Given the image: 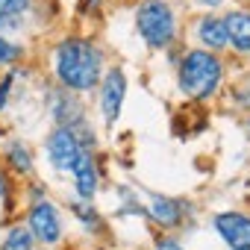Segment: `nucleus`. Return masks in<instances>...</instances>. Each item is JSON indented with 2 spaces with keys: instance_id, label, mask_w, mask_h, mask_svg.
Instances as JSON below:
<instances>
[{
  "instance_id": "412c9836",
  "label": "nucleus",
  "mask_w": 250,
  "mask_h": 250,
  "mask_svg": "<svg viewBox=\"0 0 250 250\" xmlns=\"http://www.w3.org/2000/svg\"><path fill=\"white\" fill-rule=\"evenodd\" d=\"M197 3H203V6H218L221 0H197Z\"/></svg>"
},
{
  "instance_id": "aec40b11",
  "label": "nucleus",
  "mask_w": 250,
  "mask_h": 250,
  "mask_svg": "<svg viewBox=\"0 0 250 250\" xmlns=\"http://www.w3.org/2000/svg\"><path fill=\"white\" fill-rule=\"evenodd\" d=\"M3 194H6V177L0 174V197H3Z\"/></svg>"
},
{
  "instance_id": "f03ea898",
  "label": "nucleus",
  "mask_w": 250,
  "mask_h": 250,
  "mask_svg": "<svg viewBox=\"0 0 250 250\" xmlns=\"http://www.w3.org/2000/svg\"><path fill=\"white\" fill-rule=\"evenodd\" d=\"M221 74H224V65L212 50H191L180 62V88H183V94L203 100V97L215 94Z\"/></svg>"
},
{
  "instance_id": "a211bd4d",
  "label": "nucleus",
  "mask_w": 250,
  "mask_h": 250,
  "mask_svg": "<svg viewBox=\"0 0 250 250\" xmlns=\"http://www.w3.org/2000/svg\"><path fill=\"white\" fill-rule=\"evenodd\" d=\"M156 250H183V247H180L174 238H159V241H156Z\"/></svg>"
},
{
  "instance_id": "f3484780",
  "label": "nucleus",
  "mask_w": 250,
  "mask_h": 250,
  "mask_svg": "<svg viewBox=\"0 0 250 250\" xmlns=\"http://www.w3.org/2000/svg\"><path fill=\"white\" fill-rule=\"evenodd\" d=\"M9 85H12V74L3 77V83H0V109L6 106V97H9Z\"/></svg>"
},
{
  "instance_id": "dca6fc26",
  "label": "nucleus",
  "mask_w": 250,
  "mask_h": 250,
  "mask_svg": "<svg viewBox=\"0 0 250 250\" xmlns=\"http://www.w3.org/2000/svg\"><path fill=\"white\" fill-rule=\"evenodd\" d=\"M18 56H21V47H18V44L0 39V65H9V62H15Z\"/></svg>"
},
{
  "instance_id": "f257e3e1",
  "label": "nucleus",
  "mask_w": 250,
  "mask_h": 250,
  "mask_svg": "<svg viewBox=\"0 0 250 250\" xmlns=\"http://www.w3.org/2000/svg\"><path fill=\"white\" fill-rule=\"evenodd\" d=\"M56 74L65 88L91 91L100 80V50L85 39H65L56 50Z\"/></svg>"
},
{
  "instance_id": "20e7f679",
  "label": "nucleus",
  "mask_w": 250,
  "mask_h": 250,
  "mask_svg": "<svg viewBox=\"0 0 250 250\" xmlns=\"http://www.w3.org/2000/svg\"><path fill=\"white\" fill-rule=\"evenodd\" d=\"M85 153H88L85 145L77 139V133L71 127H56L47 139V156L59 171H74Z\"/></svg>"
},
{
  "instance_id": "9d476101",
  "label": "nucleus",
  "mask_w": 250,
  "mask_h": 250,
  "mask_svg": "<svg viewBox=\"0 0 250 250\" xmlns=\"http://www.w3.org/2000/svg\"><path fill=\"white\" fill-rule=\"evenodd\" d=\"M150 218L162 227H174L183 218V206L168 197H150Z\"/></svg>"
},
{
  "instance_id": "423d86ee",
  "label": "nucleus",
  "mask_w": 250,
  "mask_h": 250,
  "mask_svg": "<svg viewBox=\"0 0 250 250\" xmlns=\"http://www.w3.org/2000/svg\"><path fill=\"white\" fill-rule=\"evenodd\" d=\"M215 229L232 250H250V218L241 212H221L215 218Z\"/></svg>"
},
{
  "instance_id": "0eeeda50",
  "label": "nucleus",
  "mask_w": 250,
  "mask_h": 250,
  "mask_svg": "<svg viewBox=\"0 0 250 250\" xmlns=\"http://www.w3.org/2000/svg\"><path fill=\"white\" fill-rule=\"evenodd\" d=\"M124 94H127V80H124V74L121 71H109L106 80H103V91H100V106H103V115H106L109 124L121 115Z\"/></svg>"
},
{
  "instance_id": "39448f33",
  "label": "nucleus",
  "mask_w": 250,
  "mask_h": 250,
  "mask_svg": "<svg viewBox=\"0 0 250 250\" xmlns=\"http://www.w3.org/2000/svg\"><path fill=\"white\" fill-rule=\"evenodd\" d=\"M30 232H33V238H39V241H44V244H56L59 241V235H62V221H59V212L44 200H39L36 206H33V212H30Z\"/></svg>"
},
{
  "instance_id": "2eb2a0df",
  "label": "nucleus",
  "mask_w": 250,
  "mask_h": 250,
  "mask_svg": "<svg viewBox=\"0 0 250 250\" xmlns=\"http://www.w3.org/2000/svg\"><path fill=\"white\" fill-rule=\"evenodd\" d=\"M9 165L21 174H27L33 168V159H30V150L21 147V145H9Z\"/></svg>"
},
{
  "instance_id": "7ed1b4c3",
  "label": "nucleus",
  "mask_w": 250,
  "mask_h": 250,
  "mask_svg": "<svg viewBox=\"0 0 250 250\" xmlns=\"http://www.w3.org/2000/svg\"><path fill=\"white\" fill-rule=\"evenodd\" d=\"M136 24H139L142 39L156 50H162L174 42L177 21H174V12L165 0H145L136 12Z\"/></svg>"
},
{
  "instance_id": "6e6552de",
  "label": "nucleus",
  "mask_w": 250,
  "mask_h": 250,
  "mask_svg": "<svg viewBox=\"0 0 250 250\" xmlns=\"http://www.w3.org/2000/svg\"><path fill=\"white\" fill-rule=\"evenodd\" d=\"M224 27L227 42H232L238 53H250V12H229L224 18Z\"/></svg>"
},
{
  "instance_id": "6ab92c4d",
  "label": "nucleus",
  "mask_w": 250,
  "mask_h": 250,
  "mask_svg": "<svg viewBox=\"0 0 250 250\" xmlns=\"http://www.w3.org/2000/svg\"><path fill=\"white\" fill-rule=\"evenodd\" d=\"M9 3H15V6H18V9H21V12H24V9H27V6H30V0H9Z\"/></svg>"
},
{
  "instance_id": "f8f14e48",
  "label": "nucleus",
  "mask_w": 250,
  "mask_h": 250,
  "mask_svg": "<svg viewBox=\"0 0 250 250\" xmlns=\"http://www.w3.org/2000/svg\"><path fill=\"white\" fill-rule=\"evenodd\" d=\"M74 174V180H77V191H80V197H91L94 194V188H97V171H94V162H91V156L85 153L83 159H80V165L71 171Z\"/></svg>"
},
{
  "instance_id": "ddd939ff",
  "label": "nucleus",
  "mask_w": 250,
  "mask_h": 250,
  "mask_svg": "<svg viewBox=\"0 0 250 250\" xmlns=\"http://www.w3.org/2000/svg\"><path fill=\"white\" fill-rule=\"evenodd\" d=\"M21 24H24V12L9 0H0V30H21Z\"/></svg>"
},
{
  "instance_id": "4468645a",
  "label": "nucleus",
  "mask_w": 250,
  "mask_h": 250,
  "mask_svg": "<svg viewBox=\"0 0 250 250\" xmlns=\"http://www.w3.org/2000/svg\"><path fill=\"white\" fill-rule=\"evenodd\" d=\"M3 250H33V232L24 229V227L9 229V235L3 241Z\"/></svg>"
},
{
  "instance_id": "9b49d317",
  "label": "nucleus",
  "mask_w": 250,
  "mask_h": 250,
  "mask_svg": "<svg viewBox=\"0 0 250 250\" xmlns=\"http://www.w3.org/2000/svg\"><path fill=\"white\" fill-rule=\"evenodd\" d=\"M53 118L62 127H74V124L83 121V109L71 94H53Z\"/></svg>"
},
{
  "instance_id": "1a4fd4ad",
  "label": "nucleus",
  "mask_w": 250,
  "mask_h": 250,
  "mask_svg": "<svg viewBox=\"0 0 250 250\" xmlns=\"http://www.w3.org/2000/svg\"><path fill=\"white\" fill-rule=\"evenodd\" d=\"M197 36H200L203 47H209V50H224L229 44L227 42V27H224L221 18H203L200 27H197Z\"/></svg>"
}]
</instances>
